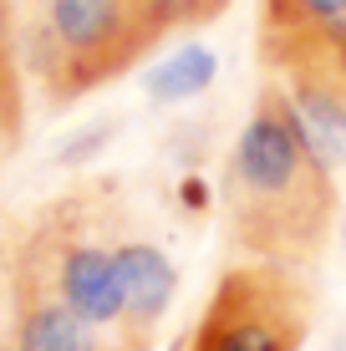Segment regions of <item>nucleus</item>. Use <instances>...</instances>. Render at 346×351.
Wrapping results in <instances>:
<instances>
[{
	"label": "nucleus",
	"instance_id": "nucleus-7",
	"mask_svg": "<svg viewBox=\"0 0 346 351\" xmlns=\"http://www.w3.org/2000/svg\"><path fill=\"white\" fill-rule=\"evenodd\" d=\"M280 87H285V97H291L295 117H301L306 138H311V148L331 168H341L346 163V97H336L331 87H321V82H301V77L280 82Z\"/></svg>",
	"mask_w": 346,
	"mask_h": 351
},
{
	"label": "nucleus",
	"instance_id": "nucleus-4",
	"mask_svg": "<svg viewBox=\"0 0 346 351\" xmlns=\"http://www.w3.org/2000/svg\"><path fill=\"white\" fill-rule=\"evenodd\" d=\"M107 245H112L117 275H123V326L117 331H127V351H143L178 295V265L163 245L127 229V219L112 204H107Z\"/></svg>",
	"mask_w": 346,
	"mask_h": 351
},
{
	"label": "nucleus",
	"instance_id": "nucleus-11",
	"mask_svg": "<svg viewBox=\"0 0 346 351\" xmlns=\"http://www.w3.org/2000/svg\"><path fill=\"white\" fill-rule=\"evenodd\" d=\"M117 123H102V128H87V132H82V143H71V148L62 153V163H82V158H87V153H97L102 148V143H107V132H112Z\"/></svg>",
	"mask_w": 346,
	"mask_h": 351
},
{
	"label": "nucleus",
	"instance_id": "nucleus-8",
	"mask_svg": "<svg viewBox=\"0 0 346 351\" xmlns=\"http://www.w3.org/2000/svg\"><path fill=\"white\" fill-rule=\"evenodd\" d=\"M26 138V62H21V16L0 0V148Z\"/></svg>",
	"mask_w": 346,
	"mask_h": 351
},
{
	"label": "nucleus",
	"instance_id": "nucleus-5",
	"mask_svg": "<svg viewBox=\"0 0 346 351\" xmlns=\"http://www.w3.org/2000/svg\"><path fill=\"white\" fill-rule=\"evenodd\" d=\"M10 300H16V351H102L97 326H87L62 300L26 239L16 245V265H10Z\"/></svg>",
	"mask_w": 346,
	"mask_h": 351
},
{
	"label": "nucleus",
	"instance_id": "nucleus-10",
	"mask_svg": "<svg viewBox=\"0 0 346 351\" xmlns=\"http://www.w3.org/2000/svg\"><path fill=\"white\" fill-rule=\"evenodd\" d=\"M143 5H148V16L158 21L163 36H173V31H199L209 21H219L230 10V0H143Z\"/></svg>",
	"mask_w": 346,
	"mask_h": 351
},
{
	"label": "nucleus",
	"instance_id": "nucleus-9",
	"mask_svg": "<svg viewBox=\"0 0 346 351\" xmlns=\"http://www.w3.org/2000/svg\"><path fill=\"white\" fill-rule=\"evenodd\" d=\"M214 77H219V56H214L209 46L188 41L143 77V92H148V102L173 107V102H188V97H204L214 87Z\"/></svg>",
	"mask_w": 346,
	"mask_h": 351
},
{
	"label": "nucleus",
	"instance_id": "nucleus-12",
	"mask_svg": "<svg viewBox=\"0 0 346 351\" xmlns=\"http://www.w3.org/2000/svg\"><path fill=\"white\" fill-rule=\"evenodd\" d=\"M341 245H346V219H341Z\"/></svg>",
	"mask_w": 346,
	"mask_h": 351
},
{
	"label": "nucleus",
	"instance_id": "nucleus-2",
	"mask_svg": "<svg viewBox=\"0 0 346 351\" xmlns=\"http://www.w3.org/2000/svg\"><path fill=\"white\" fill-rule=\"evenodd\" d=\"M21 62L46 107H71L127 77L169 36L143 0H21Z\"/></svg>",
	"mask_w": 346,
	"mask_h": 351
},
{
	"label": "nucleus",
	"instance_id": "nucleus-6",
	"mask_svg": "<svg viewBox=\"0 0 346 351\" xmlns=\"http://www.w3.org/2000/svg\"><path fill=\"white\" fill-rule=\"evenodd\" d=\"M346 16V0H260L255 16V56L265 71H275L291 51L316 41Z\"/></svg>",
	"mask_w": 346,
	"mask_h": 351
},
{
	"label": "nucleus",
	"instance_id": "nucleus-1",
	"mask_svg": "<svg viewBox=\"0 0 346 351\" xmlns=\"http://www.w3.org/2000/svg\"><path fill=\"white\" fill-rule=\"evenodd\" d=\"M230 245L249 260L316 270L341 219L336 168L311 148L291 97L275 77L260 82L219 178Z\"/></svg>",
	"mask_w": 346,
	"mask_h": 351
},
{
	"label": "nucleus",
	"instance_id": "nucleus-3",
	"mask_svg": "<svg viewBox=\"0 0 346 351\" xmlns=\"http://www.w3.org/2000/svg\"><path fill=\"white\" fill-rule=\"evenodd\" d=\"M316 326L306 270L245 260L214 280L184 351H301Z\"/></svg>",
	"mask_w": 346,
	"mask_h": 351
}]
</instances>
